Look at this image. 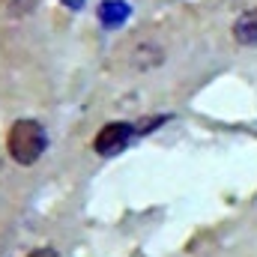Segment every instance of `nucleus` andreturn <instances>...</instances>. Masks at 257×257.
Wrapping results in <instances>:
<instances>
[{
  "label": "nucleus",
  "mask_w": 257,
  "mask_h": 257,
  "mask_svg": "<svg viewBox=\"0 0 257 257\" xmlns=\"http://www.w3.org/2000/svg\"><path fill=\"white\" fill-rule=\"evenodd\" d=\"M45 147H48V135H45L42 123H36V120H15L6 135V150H9L12 162H18L24 168L36 165L42 159Z\"/></svg>",
  "instance_id": "1"
},
{
  "label": "nucleus",
  "mask_w": 257,
  "mask_h": 257,
  "mask_svg": "<svg viewBox=\"0 0 257 257\" xmlns=\"http://www.w3.org/2000/svg\"><path fill=\"white\" fill-rule=\"evenodd\" d=\"M135 132L138 128L132 126V123H108V126L99 128L93 147H96L99 156H117V153H123L128 147V141L135 138Z\"/></svg>",
  "instance_id": "2"
},
{
  "label": "nucleus",
  "mask_w": 257,
  "mask_h": 257,
  "mask_svg": "<svg viewBox=\"0 0 257 257\" xmlns=\"http://www.w3.org/2000/svg\"><path fill=\"white\" fill-rule=\"evenodd\" d=\"M233 39H236L239 45H248V48L257 45V9L242 12V15L233 21Z\"/></svg>",
  "instance_id": "3"
},
{
  "label": "nucleus",
  "mask_w": 257,
  "mask_h": 257,
  "mask_svg": "<svg viewBox=\"0 0 257 257\" xmlns=\"http://www.w3.org/2000/svg\"><path fill=\"white\" fill-rule=\"evenodd\" d=\"M128 15H132V6L126 0H102L99 3V21L105 27H120Z\"/></svg>",
  "instance_id": "4"
},
{
  "label": "nucleus",
  "mask_w": 257,
  "mask_h": 257,
  "mask_svg": "<svg viewBox=\"0 0 257 257\" xmlns=\"http://www.w3.org/2000/svg\"><path fill=\"white\" fill-rule=\"evenodd\" d=\"M27 257H63L57 248H51V245H45V248H36L33 254H27Z\"/></svg>",
  "instance_id": "5"
},
{
  "label": "nucleus",
  "mask_w": 257,
  "mask_h": 257,
  "mask_svg": "<svg viewBox=\"0 0 257 257\" xmlns=\"http://www.w3.org/2000/svg\"><path fill=\"white\" fill-rule=\"evenodd\" d=\"M60 3H63V6H69V9H72V12H81V9H84V3H87V0H60Z\"/></svg>",
  "instance_id": "6"
}]
</instances>
